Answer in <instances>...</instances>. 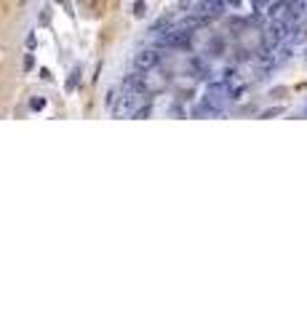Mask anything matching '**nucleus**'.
Returning <instances> with one entry per match:
<instances>
[{
    "instance_id": "f257e3e1",
    "label": "nucleus",
    "mask_w": 307,
    "mask_h": 320,
    "mask_svg": "<svg viewBox=\"0 0 307 320\" xmlns=\"http://www.w3.org/2000/svg\"><path fill=\"white\" fill-rule=\"evenodd\" d=\"M158 61H161V54H158V51H142V54L136 56V67H139V70H152Z\"/></svg>"
},
{
    "instance_id": "f03ea898",
    "label": "nucleus",
    "mask_w": 307,
    "mask_h": 320,
    "mask_svg": "<svg viewBox=\"0 0 307 320\" xmlns=\"http://www.w3.org/2000/svg\"><path fill=\"white\" fill-rule=\"evenodd\" d=\"M144 11H147V5H144V3H136V16H142Z\"/></svg>"
},
{
    "instance_id": "7ed1b4c3",
    "label": "nucleus",
    "mask_w": 307,
    "mask_h": 320,
    "mask_svg": "<svg viewBox=\"0 0 307 320\" xmlns=\"http://www.w3.org/2000/svg\"><path fill=\"white\" fill-rule=\"evenodd\" d=\"M43 107V99H32V110H41Z\"/></svg>"
}]
</instances>
